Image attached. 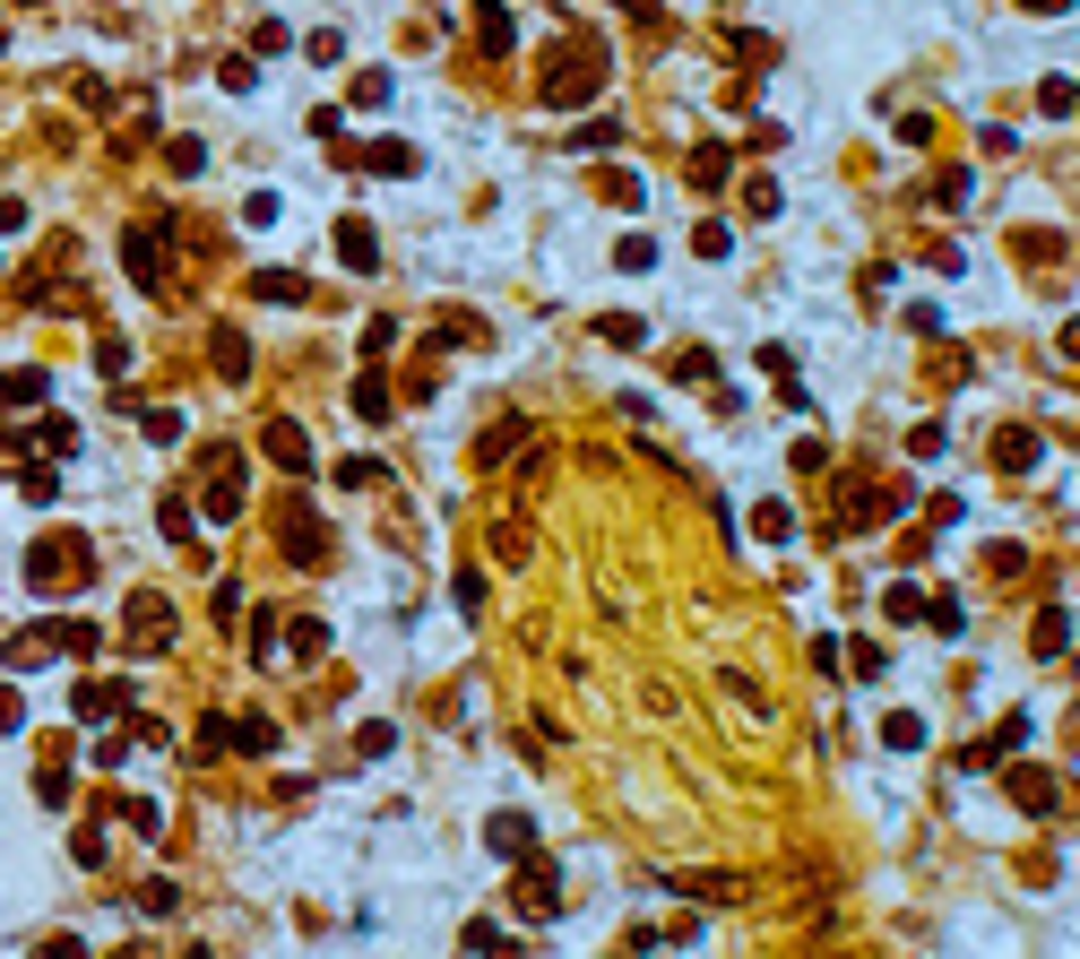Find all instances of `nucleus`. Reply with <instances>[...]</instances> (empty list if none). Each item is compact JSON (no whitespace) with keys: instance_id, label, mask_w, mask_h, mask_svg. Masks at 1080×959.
<instances>
[{"instance_id":"obj_39","label":"nucleus","mask_w":1080,"mask_h":959,"mask_svg":"<svg viewBox=\"0 0 1080 959\" xmlns=\"http://www.w3.org/2000/svg\"><path fill=\"white\" fill-rule=\"evenodd\" d=\"M622 9H631V17H648V9H657V0H622Z\"/></svg>"},{"instance_id":"obj_17","label":"nucleus","mask_w":1080,"mask_h":959,"mask_svg":"<svg viewBox=\"0 0 1080 959\" xmlns=\"http://www.w3.org/2000/svg\"><path fill=\"white\" fill-rule=\"evenodd\" d=\"M752 536H761V545H787V536H796V510H787V501H761V510H752Z\"/></svg>"},{"instance_id":"obj_18","label":"nucleus","mask_w":1080,"mask_h":959,"mask_svg":"<svg viewBox=\"0 0 1080 959\" xmlns=\"http://www.w3.org/2000/svg\"><path fill=\"white\" fill-rule=\"evenodd\" d=\"M1011 796H1020L1029 813H1055V778H1046V769H1011Z\"/></svg>"},{"instance_id":"obj_21","label":"nucleus","mask_w":1080,"mask_h":959,"mask_svg":"<svg viewBox=\"0 0 1080 959\" xmlns=\"http://www.w3.org/2000/svg\"><path fill=\"white\" fill-rule=\"evenodd\" d=\"M614 268H622V277L657 268V242H648V234H622V242H614Z\"/></svg>"},{"instance_id":"obj_3","label":"nucleus","mask_w":1080,"mask_h":959,"mask_svg":"<svg viewBox=\"0 0 1080 959\" xmlns=\"http://www.w3.org/2000/svg\"><path fill=\"white\" fill-rule=\"evenodd\" d=\"M242 484H251L242 450H217V468H208V484H199V510H208V519H242Z\"/></svg>"},{"instance_id":"obj_12","label":"nucleus","mask_w":1080,"mask_h":959,"mask_svg":"<svg viewBox=\"0 0 1080 959\" xmlns=\"http://www.w3.org/2000/svg\"><path fill=\"white\" fill-rule=\"evenodd\" d=\"M1072 648V605H1046L1037 614V657H1064Z\"/></svg>"},{"instance_id":"obj_35","label":"nucleus","mask_w":1080,"mask_h":959,"mask_svg":"<svg viewBox=\"0 0 1080 959\" xmlns=\"http://www.w3.org/2000/svg\"><path fill=\"white\" fill-rule=\"evenodd\" d=\"M726 242H735V234H726L718 217H709V226H701V234H692V251H701V259H726Z\"/></svg>"},{"instance_id":"obj_9","label":"nucleus","mask_w":1080,"mask_h":959,"mask_svg":"<svg viewBox=\"0 0 1080 959\" xmlns=\"http://www.w3.org/2000/svg\"><path fill=\"white\" fill-rule=\"evenodd\" d=\"M657 882H666V890H692V899H743V890H752L743 873H657Z\"/></svg>"},{"instance_id":"obj_34","label":"nucleus","mask_w":1080,"mask_h":959,"mask_svg":"<svg viewBox=\"0 0 1080 959\" xmlns=\"http://www.w3.org/2000/svg\"><path fill=\"white\" fill-rule=\"evenodd\" d=\"M130 830H165V804L156 796H130Z\"/></svg>"},{"instance_id":"obj_2","label":"nucleus","mask_w":1080,"mask_h":959,"mask_svg":"<svg viewBox=\"0 0 1080 959\" xmlns=\"http://www.w3.org/2000/svg\"><path fill=\"white\" fill-rule=\"evenodd\" d=\"M78 580H87V545H78V536H44V545L26 554V588H35V597H70Z\"/></svg>"},{"instance_id":"obj_22","label":"nucleus","mask_w":1080,"mask_h":959,"mask_svg":"<svg viewBox=\"0 0 1080 959\" xmlns=\"http://www.w3.org/2000/svg\"><path fill=\"white\" fill-rule=\"evenodd\" d=\"M355 415H363V424L389 415V380H380V372H363V380H355Z\"/></svg>"},{"instance_id":"obj_20","label":"nucleus","mask_w":1080,"mask_h":959,"mask_svg":"<svg viewBox=\"0 0 1080 959\" xmlns=\"http://www.w3.org/2000/svg\"><path fill=\"white\" fill-rule=\"evenodd\" d=\"M882 743H890V752H917V743H925V718H917V709H890V718H882Z\"/></svg>"},{"instance_id":"obj_15","label":"nucleus","mask_w":1080,"mask_h":959,"mask_svg":"<svg viewBox=\"0 0 1080 959\" xmlns=\"http://www.w3.org/2000/svg\"><path fill=\"white\" fill-rule=\"evenodd\" d=\"M338 259H347V268H372V259H380V242H372V226H363V217H347V226H338Z\"/></svg>"},{"instance_id":"obj_7","label":"nucleus","mask_w":1080,"mask_h":959,"mask_svg":"<svg viewBox=\"0 0 1080 959\" xmlns=\"http://www.w3.org/2000/svg\"><path fill=\"white\" fill-rule=\"evenodd\" d=\"M130 709V683H78L70 692V718L78 726H105V718H121Z\"/></svg>"},{"instance_id":"obj_11","label":"nucleus","mask_w":1080,"mask_h":959,"mask_svg":"<svg viewBox=\"0 0 1080 959\" xmlns=\"http://www.w3.org/2000/svg\"><path fill=\"white\" fill-rule=\"evenodd\" d=\"M1037 459H1046V441H1037V433H1020V424H1011V433H994V468H1011V476H1020V468H1037Z\"/></svg>"},{"instance_id":"obj_19","label":"nucleus","mask_w":1080,"mask_h":959,"mask_svg":"<svg viewBox=\"0 0 1080 959\" xmlns=\"http://www.w3.org/2000/svg\"><path fill=\"white\" fill-rule=\"evenodd\" d=\"M44 389H52V380H44L35 363H26V372H0V406H35Z\"/></svg>"},{"instance_id":"obj_10","label":"nucleus","mask_w":1080,"mask_h":959,"mask_svg":"<svg viewBox=\"0 0 1080 959\" xmlns=\"http://www.w3.org/2000/svg\"><path fill=\"white\" fill-rule=\"evenodd\" d=\"M484 839H493V855H527V847H536V822H527V813H493Z\"/></svg>"},{"instance_id":"obj_25","label":"nucleus","mask_w":1080,"mask_h":959,"mask_svg":"<svg viewBox=\"0 0 1080 959\" xmlns=\"http://www.w3.org/2000/svg\"><path fill=\"white\" fill-rule=\"evenodd\" d=\"M510 35H519V26H510V9H501V0H484V52H510Z\"/></svg>"},{"instance_id":"obj_31","label":"nucleus","mask_w":1080,"mask_h":959,"mask_svg":"<svg viewBox=\"0 0 1080 959\" xmlns=\"http://www.w3.org/2000/svg\"><path fill=\"white\" fill-rule=\"evenodd\" d=\"M156 519H165V536H191V527H199V510H191V501H182V493H173V501H165V510H156Z\"/></svg>"},{"instance_id":"obj_26","label":"nucleus","mask_w":1080,"mask_h":959,"mask_svg":"<svg viewBox=\"0 0 1080 959\" xmlns=\"http://www.w3.org/2000/svg\"><path fill=\"white\" fill-rule=\"evenodd\" d=\"M226 743H242V752H268V743H277V726H268V718H242V726H226Z\"/></svg>"},{"instance_id":"obj_24","label":"nucleus","mask_w":1080,"mask_h":959,"mask_svg":"<svg viewBox=\"0 0 1080 959\" xmlns=\"http://www.w3.org/2000/svg\"><path fill=\"white\" fill-rule=\"evenodd\" d=\"M597 338H614V347H648V320H631V312H605Z\"/></svg>"},{"instance_id":"obj_32","label":"nucleus","mask_w":1080,"mask_h":959,"mask_svg":"<svg viewBox=\"0 0 1080 959\" xmlns=\"http://www.w3.org/2000/svg\"><path fill=\"white\" fill-rule=\"evenodd\" d=\"M320 648H329V622H294V657H303V666H312V657H320Z\"/></svg>"},{"instance_id":"obj_5","label":"nucleus","mask_w":1080,"mask_h":959,"mask_svg":"<svg viewBox=\"0 0 1080 959\" xmlns=\"http://www.w3.org/2000/svg\"><path fill=\"white\" fill-rule=\"evenodd\" d=\"M510 864H519V916H536V925H545V916H554V864H545L536 847H527V855H510Z\"/></svg>"},{"instance_id":"obj_1","label":"nucleus","mask_w":1080,"mask_h":959,"mask_svg":"<svg viewBox=\"0 0 1080 959\" xmlns=\"http://www.w3.org/2000/svg\"><path fill=\"white\" fill-rule=\"evenodd\" d=\"M597 87H605V52L588 44V35H580V44H562V52H554V70H545V105H588Z\"/></svg>"},{"instance_id":"obj_36","label":"nucleus","mask_w":1080,"mask_h":959,"mask_svg":"<svg viewBox=\"0 0 1080 959\" xmlns=\"http://www.w3.org/2000/svg\"><path fill=\"white\" fill-rule=\"evenodd\" d=\"M1037 105H1046V113L1064 121V113H1072V78H1046V87H1037Z\"/></svg>"},{"instance_id":"obj_28","label":"nucleus","mask_w":1080,"mask_h":959,"mask_svg":"<svg viewBox=\"0 0 1080 959\" xmlns=\"http://www.w3.org/2000/svg\"><path fill=\"white\" fill-rule=\"evenodd\" d=\"M147 441L173 450V441H182V406H147Z\"/></svg>"},{"instance_id":"obj_29","label":"nucleus","mask_w":1080,"mask_h":959,"mask_svg":"<svg viewBox=\"0 0 1080 959\" xmlns=\"http://www.w3.org/2000/svg\"><path fill=\"white\" fill-rule=\"evenodd\" d=\"M882 605H890V622H917V614H925V588H908V580H899Z\"/></svg>"},{"instance_id":"obj_16","label":"nucleus","mask_w":1080,"mask_h":959,"mask_svg":"<svg viewBox=\"0 0 1080 959\" xmlns=\"http://www.w3.org/2000/svg\"><path fill=\"white\" fill-rule=\"evenodd\" d=\"M208 355H217V372H226V380H242V372H251V338H242V329H217V338H208Z\"/></svg>"},{"instance_id":"obj_30","label":"nucleus","mask_w":1080,"mask_h":959,"mask_svg":"<svg viewBox=\"0 0 1080 959\" xmlns=\"http://www.w3.org/2000/svg\"><path fill=\"white\" fill-rule=\"evenodd\" d=\"M372 156H380V173H415V147H406V138H380Z\"/></svg>"},{"instance_id":"obj_6","label":"nucleus","mask_w":1080,"mask_h":959,"mask_svg":"<svg viewBox=\"0 0 1080 959\" xmlns=\"http://www.w3.org/2000/svg\"><path fill=\"white\" fill-rule=\"evenodd\" d=\"M121 268H130V286L165 294V242H156V226H138V234L121 242Z\"/></svg>"},{"instance_id":"obj_14","label":"nucleus","mask_w":1080,"mask_h":959,"mask_svg":"<svg viewBox=\"0 0 1080 959\" xmlns=\"http://www.w3.org/2000/svg\"><path fill=\"white\" fill-rule=\"evenodd\" d=\"M44 657H52V631H44V622H35V631H17V640L0 648V666H26V675H35Z\"/></svg>"},{"instance_id":"obj_40","label":"nucleus","mask_w":1080,"mask_h":959,"mask_svg":"<svg viewBox=\"0 0 1080 959\" xmlns=\"http://www.w3.org/2000/svg\"><path fill=\"white\" fill-rule=\"evenodd\" d=\"M1029 9H1072V0H1029Z\"/></svg>"},{"instance_id":"obj_8","label":"nucleus","mask_w":1080,"mask_h":959,"mask_svg":"<svg viewBox=\"0 0 1080 959\" xmlns=\"http://www.w3.org/2000/svg\"><path fill=\"white\" fill-rule=\"evenodd\" d=\"M268 459H277L286 476H312V433H303V424H268Z\"/></svg>"},{"instance_id":"obj_13","label":"nucleus","mask_w":1080,"mask_h":959,"mask_svg":"<svg viewBox=\"0 0 1080 959\" xmlns=\"http://www.w3.org/2000/svg\"><path fill=\"white\" fill-rule=\"evenodd\" d=\"M44 631H52V648H61V657H96V648H105V631H96V622H44Z\"/></svg>"},{"instance_id":"obj_37","label":"nucleus","mask_w":1080,"mask_h":959,"mask_svg":"<svg viewBox=\"0 0 1080 959\" xmlns=\"http://www.w3.org/2000/svg\"><path fill=\"white\" fill-rule=\"evenodd\" d=\"M925 614H934V631H943V640H960V597H934Z\"/></svg>"},{"instance_id":"obj_23","label":"nucleus","mask_w":1080,"mask_h":959,"mask_svg":"<svg viewBox=\"0 0 1080 959\" xmlns=\"http://www.w3.org/2000/svg\"><path fill=\"white\" fill-rule=\"evenodd\" d=\"M597 191L614 199V208H640V199H648V182H640V173H597Z\"/></svg>"},{"instance_id":"obj_4","label":"nucleus","mask_w":1080,"mask_h":959,"mask_svg":"<svg viewBox=\"0 0 1080 959\" xmlns=\"http://www.w3.org/2000/svg\"><path fill=\"white\" fill-rule=\"evenodd\" d=\"M130 648H138V657L173 648V605H165V597H147V588L130 597Z\"/></svg>"},{"instance_id":"obj_38","label":"nucleus","mask_w":1080,"mask_h":959,"mask_svg":"<svg viewBox=\"0 0 1080 959\" xmlns=\"http://www.w3.org/2000/svg\"><path fill=\"white\" fill-rule=\"evenodd\" d=\"M0 234H26V199H0Z\"/></svg>"},{"instance_id":"obj_33","label":"nucleus","mask_w":1080,"mask_h":959,"mask_svg":"<svg viewBox=\"0 0 1080 959\" xmlns=\"http://www.w3.org/2000/svg\"><path fill=\"white\" fill-rule=\"evenodd\" d=\"M17 493H26V501H52V493H61V476H52V468H26V476H17Z\"/></svg>"},{"instance_id":"obj_27","label":"nucleus","mask_w":1080,"mask_h":959,"mask_svg":"<svg viewBox=\"0 0 1080 959\" xmlns=\"http://www.w3.org/2000/svg\"><path fill=\"white\" fill-rule=\"evenodd\" d=\"M251 286H259L268 303H294V294H303V277H294V268H268V277H251Z\"/></svg>"}]
</instances>
